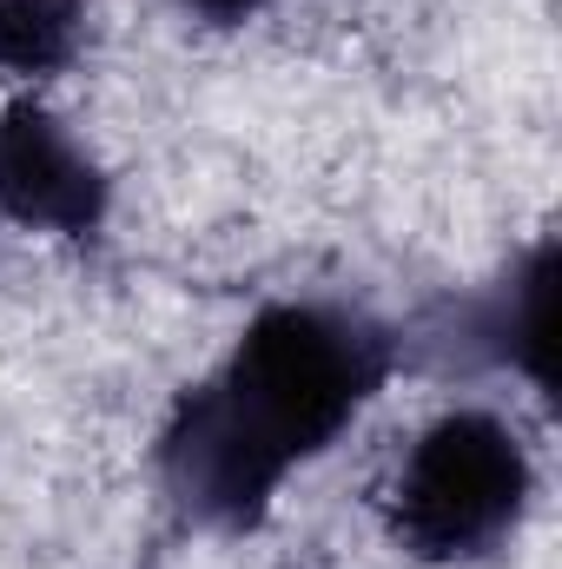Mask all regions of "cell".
<instances>
[{
  "instance_id": "3957f363",
  "label": "cell",
  "mask_w": 562,
  "mask_h": 569,
  "mask_svg": "<svg viewBox=\"0 0 562 569\" xmlns=\"http://www.w3.org/2000/svg\"><path fill=\"white\" fill-rule=\"evenodd\" d=\"M107 172L40 100L0 107V219L47 239H93L107 226Z\"/></svg>"
},
{
  "instance_id": "8992f818",
  "label": "cell",
  "mask_w": 562,
  "mask_h": 569,
  "mask_svg": "<svg viewBox=\"0 0 562 569\" xmlns=\"http://www.w3.org/2000/svg\"><path fill=\"white\" fill-rule=\"evenodd\" d=\"M179 13H192V20H205V27H239V20H252V13H265L272 0H172Z\"/></svg>"
},
{
  "instance_id": "6da1fadb",
  "label": "cell",
  "mask_w": 562,
  "mask_h": 569,
  "mask_svg": "<svg viewBox=\"0 0 562 569\" xmlns=\"http://www.w3.org/2000/svg\"><path fill=\"white\" fill-rule=\"evenodd\" d=\"M398 338L338 305H265L232 358L159 430V483L199 530H252L284 477L331 450L391 385Z\"/></svg>"
},
{
  "instance_id": "5b68a950",
  "label": "cell",
  "mask_w": 562,
  "mask_h": 569,
  "mask_svg": "<svg viewBox=\"0 0 562 569\" xmlns=\"http://www.w3.org/2000/svg\"><path fill=\"white\" fill-rule=\"evenodd\" d=\"M87 47V0H0V80H53Z\"/></svg>"
},
{
  "instance_id": "7a4b0ae2",
  "label": "cell",
  "mask_w": 562,
  "mask_h": 569,
  "mask_svg": "<svg viewBox=\"0 0 562 569\" xmlns=\"http://www.w3.org/2000/svg\"><path fill=\"white\" fill-rule=\"evenodd\" d=\"M530 497L536 470L516 430L496 411H443L384 490V530L411 563H483L523 530Z\"/></svg>"
},
{
  "instance_id": "277c9868",
  "label": "cell",
  "mask_w": 562,
  "mask_h": 569,
  "mask_svg": "<svg viewBox=\"0 0 562 569\" xmlns=\"http://www.w3.org/2000/svg\"><path fill=\"white\" fill-rule=\"evenodd\" d=\"M550 291H556V246L543 239L483 305L463 311V351H476L543 391L550 385Z\"/></svg>"
}]
</instances>
